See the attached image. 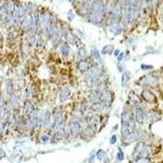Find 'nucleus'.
Here are the masks:
<instances>
[{
    "instance_id": "obj_1",
    "label": "nucleus",
    "mask_w": 163,
    "mask_h": 163,
    "mask_svg": "<svg viewBox=\"0 0 163 163\" xmlns=\"http://www.w3.org/2000/svg\"><path fill=\"white\" fill-rule=\"evenodd\" d=\"M104 12H105V7H104V3L101 0H96L91 12L89 13L88 21L89 22H91V24H100L104 17Z\"/></svg>"
},
{
    "instance_id": "obj_2",
    "label": "nucleus",
    "mask_w": 163,
    "mask_h": 163,
    "mask_svg": "<svg viewBox=\"0 0 163 163\" xmlns=\"http://www.w3.org/2000/svg\"><path fill=\"white\" fill-rule=\"evenodd\" d=\"M103 76V71L100 67H92L85 75V82L88 87H92L97 84Z\"/></svg>"
},
{
    "instance_id": "obj_3",
    "label": "nucleus",
    "mask_w": 163,
    "mask_h": 163,
    "mask_svg": "<svg viewBox=\"0 0 163 163\" xmlns=\"http://www.w3.org/2000/svg\"><path fill=\"white\" fill-rule=\"evenodd\" d=\"M122 16H123V5L119 0H118L110 12V15L109 16V24L113 25V24H119Z\"/></svg>"
},
{
    "instance_id": "obj_4",
    "label": "nucleus",
    "mask_w": 163,
    "mask_h": 163,
    "mask_svg": "<svg viewBox=\"0 0 163 163\" xmlns=\"http://www.w3.org/2000/svg\"><path fill=\"white\" fill-rule=\"evenodd\" d=\"M160 82L161 80L159 76L154 73H148L139 79V83L143 87L147 88L157 87L160 85Z\"/></svg>"
},
{
    "instance_id": "obj_5",
    "label": "nucleus",
    "mask_w": 163,
    "mask_h": 163,
    "mask_svg": "<svg viewBox=\"0 0 163 163\" xmlns=\"http://www.w3.org/2000/svg\"><path fill=\"white\" fill-rule=\"evenodd\" d=\"M68 130L70 136L74 138L79 136L82 132L81 122L74 117H73L68 122Z\"/></svg>"
},
{
    "instance_id": "obj_6",
    "label": "nucleus",
    "mask_w": 163,
    "mask_h": 163,
    "mask_svg": "<svg viewBox=\"0 0 163 163\" xmlns=\"http://www.w3.org/2000/svg\"><path fill=\"white\" fill-rule=\"evenodd\" d=\"M100 91V101L105 108H109L113 102V92L109 89L104 88Z\"/></svg>"
},
{
    "instance_id": "obj_7",
    "label": "nucleus",
    "mask_w": 163,
    "mask_h": 163,
    "mask_svg": "<svg viewBox=\"0 0 163 163\" xmlns=\"http://www.w3.org/2000/svg\"><path fill=\"white\" fill-rule=\"evenodd\" d=\"M64 123V114L63 113L57 110L53 113V123L50 128V132L51 134H55L59 129L63 127Z\"/></svg>"
},
{
    "instance_id": "obj_8",
    "label": "nucleus",
    "mask_w": 163,
    "mask_h": 163,
    "mask_svg": "<svg viewBox=\"0 0 163 163\" xmlns=\"http://www.w3.org/2000/svg\"><path fill=\"white\" fill-rule=\"evenodd\" d=\"M162 118V115L156 109H149L145 111V123L152 124L159 121Z\"/></svg>"
},
{
    "instance_id": "obj_9",
    "label": "nucleus",
    "mask_w": 163,
    "mask_h": 163,
    "mask_svg": "<svg viewBox=\"0 0 163 163\" xmlns=\"http://www.w3.org/2000/svg\"><path fill=\"white\" fill-rule=\"evenodd\" d=\"M142 97L143 100H144L146 103L148 104H156L157 102V97L155 95L153 91H151L148 88H145L142 91Z\"/></svg>"
},
{
    "instance_id": "obj_10",
    "label": "nucleus",
    "mask_w": 163,
    "mask_h": 163,
    "mask_svg": "<svg viewBox=\"0 0 163 163\" xmlns=\"http://www.w3.org/2000/svg\"><path fill=\"white\" fill-rule=\"evenodd\" d=\"M122 142L124 144H130L131 143L139 142L140 141V136H139V130H136L135 131L130 133L128 136H125L122 138Z\"/></svg>"
},
{
    "instance_id": "obj_11",
    "label": "nucleus",
    "mask_w": 163,
    "mask_h": 163,
    "mask_svg": "<svg viewBox=\"0 0 163 163\" xmlns=\"http://www.w3.org/2000/svg\"><path fill=\"white\" fill-rule=\"evenodd\" d=\"M95 2H96V0H87L83 3V5L81 7V8L79 9L80 10L79 14L82 16H85L86 15H87L88 13H90Z\"/></svg>"
},
{
    "instance_id": "obj_12",
    "label": "nucleus",
    "mask_w": 163,
    "mask_h": 163,
    "mask_svg": "<svg viewBox=\"0 0 163 163\" xmlns=\"http://www.w3.org/2000/svg\"><path fill=\"white\" fill-rule=\"evenodd\" d=\"M92 68L91 67V62L87 60V58L82 59L81 61H79L78 63V69L80 72L82 73H87L88 70H90Z\"/></svg>"
},
{
    "instance_id": "obj_13",
    "label": "nucleus",
    "mask_w": 163,
    "mask_h": 163,
    "mask_svg": "<svg viewBox=\"0 0 163 163\" xmlns=\"http://www.w3.org/2000/svg\"><path fill=\"white\" fill-rule=\"evenodd\" d=\"M145 144H146V143L143 142V141H139V142L136 144L135 148L133 149L132 153V157L134 159L140 158V155H141L143 149L144 148Z\"/></svg>"
},
{
    "instance_id": "obj_14",
    "label": "nucleus",
    "mask_w": 163,
    "mask_h": 163,
    "mask_svg": "<svg viewBox=\"0 0 163 163\" xmlns=\"http://www.w3.org/2000/svg\"><path fill=\"white\" fill-rule=\"evenodd\" d=\"M134 111V118L137 123L144 124L145 123V111L141 109H136Z\"/></svg>"
},
{
    "instance_id": "obj_15",
    "label": "nucleus",
    "mask_w": 163,
    "mask_h": 163,
    "mask_svg": "<svg viewBox=\"0 0 163 163\" xmlns=\"http://www.w3.org/2000/svg\"><path fill=\"white\" fill-rule=\"evenodd\" d=\"M71 96V91L70 87H63L59 92V101L60 103H64Z\"/></svg>"
},
{
    "instance_id": "obj_16",
    "label": "nucleus",
    "mask_w": 163,
    "mask_h": 163,
    "mask_svg": "<svg viewBox=\"0 0 163 163\" xmlns=\"http://www.w3.org/2000/svg\"><path fill=\"white\" fill-rule=\"evenodd\" d=\"M34 110H35V108L33 107V104L30 101L27 100L26 102L24 103V108H23V114L24 116L30 118V116H32L33 113L34 112Z\"/></svg>"
},
{
    "instance_id": "obj_17",
    "label": "nucleus",
    "mask_w": 163,
    "mask_h": 163,
    "mask_svg": "<svg viewBox=\"0 0 163 163\" xmlns=\"http://www.w3.org/2000/svg\"><path fill=\"white\" fill-rule=\"evenodd\" d=\"M26 7L24 5H20L18 7V8L14 12V18L17 21H21L24 18L25 13H26Z\"/></svg>"
},
{
    "instance_id": "obj_18",
    "label": "nucleus",
    "mask_w": 163,
    "mask_h": 163,
    "mask_svg": "<svg viewBox=\"0 0 163 163\" xmlns=\"http://www.w3.org/2000/svg\"><path fill=\"white\" fill-rule=\"evenodd\" d=\"M139 16H140V7L132 5L131 9H130V24H132L133 22L137 21Z\"/></svg>"
},
{
    "instance_id": "obj_19",
    "label": "nucleus",
    "mask_w": 163,
    "mask_h": 163,
    "mask_svg": "<svg viewBox=\"0 0 163 163\" xmlns=\"http://www.w3.org/2000/svg\"><path fill=\"white\" fill-rule=\"evenodd\" d=\"M86 122L87 123V126L92 127L94 129H96L99 124V120L95 115H89L86 117Z\"/></svg>"
},
{
    "instance_id": "obj_20",
    "label": "nucleus",
    "mask_w": 163,
    "mask_h": 163,
    "mask_svg": "<svg viewBox=\"0 0 163 163\" xmlns=\"http://www.w3.org/2000/svg\"><path fill=\"white\" fill-rule=\"evenodd\" d=\"M153 153V146L150 144H145L144 148L143 149L141 155H140V158H149Z\"/></svg>"
},
{
    "instance_id": "obj_21",
    "label": "nucleus",
    "mask_w": 163,
    "mask_h": 163,
    "mask_svg": "<svg viewBox=\"0 0 163 163\" xmlns=\"http://www.w3.org/2000/svg\"><path fill=\"white\" fill-rule=\"evenodd\" d=\"M91 109L93 112L96 113H101L104 111V109H105V107L103 104L102 102L97 101V102L93 103V104H91Z\"/></svg>"
},
{
    "instance_id": "obj_22",
    "label": "nucleus",
    "mask_w": 163,
    "mask_h": 163,
    "mask_svg": "<svg viewBox=\"0 0 163 163\" xmlns=\"http://www.w3.org/2000/svg\"><path fill=\"white\" fill-rule=\"evenodd\" d=\"M70 51H71V49H70V47L68 42H64L63 44H61L60 51H61V56H63L64 57L69 56L70 54Z\"/></svg>"
},
{
    "instance_id": "obj_23",
    "label": "nucleus",
    "mask_w": 163,
    "mask_h": 163,
    "mask_svg": "<svg viewBox=\"0 0 163 163\" xmlns=\"http://www.w3.org/2000/svg\"><path fill=\"white\" fill-rule=\"evenodd\" d=\"M64 38H65L67 42L70 43V44H72V45H75L77 40H78L77 36L74 33H73L72 32H66L65 35H64Z\"/></svg>"
},
{
    "instance_id": "obj_24",
    "label": "nucleus",
    "mask_w": 163,
    "mask_h": 163,
    "mask_svg": "<svg viewBox=\"0 0 163 163\" xmlns=\"http://www.w3.org/2000/svg\"><path fill=\"white\" fill-rule=\"evenodd\" d=\"M88 100L92 104L97 102V101H100V91H91L88 95Z\"/></svg>"
},
{
    "instance_id": "obj_25",
    "label": "nucleus",
    "mask_w": 163,
    "mask_h": 163,
    "mask_svg": "<svg viewBox=\"0 0 163 163\" xmlns=\"http://www.w3.org/2000/svg\"><path fill=\"white\" fill-rule=\"evenodd\" d=\"M81 134L86 136L87 138H91L95 134V129L89 126H87L83 130H82Z\"/></svg>"
},
{
    "instance_id": "obj_26",
    "label": "nucleus",
    "mask_w": 163,
    "mask_h": 163,
    "mask_svg": "<svg viewBox=\"0 0 163 163\" xmlns=\"http://www.w3.org/2000/svg\"><path fill=\"white\" fill-rule=\"evenodd\" d=\"M51 122V113L49 110H46L44 113V121H43V126L44 127H48V126Z\"/></svg>"
},
{
    "instance_id": "obj_27",
    "label": "nucleus",
    "mask_w": 163,
    "mask_h": 163,
    "mask_svg": "<svg viewBox=\"0 0 163 163\" xmlns=\"http://www.w3.org/2000/svg\"><path fill=\"white\" fill-rule=\"evenodd\" d=\"M111 32L114 33L115 35H118V34H121L122 30H123V27L122 25L120 24H113V25H111Z\"/></svg>"
},
{
    "instance_id": "obj_28",
    "label": "nucleus",
    "mask_w": 163,
    "mask_h": 163,
    "mask_svg": "<svg viewBox=\"0 0 163 163\" xmlns=\"http://www.w3.org/2000/svg\"><path fill=\"white\" fill-rule=\"evenodd\" d=\"M4 6H5V8H6L7 12L8 15L12 14L13 12H15V3H14V2L9 1V2H7V3H5Z\"/></svg>"
},
{
    "instance_id": "obj_29",
    "label": "nucleus",
    "mask_w": 163,
    "mask_h": 163,
    "mask_svg": "<svg viewBox=\"0 0 163 163\" xmlns=\"http://www.w3.org/2000/svg\"><path fill=\"white\" fill-rule=\"evenodd\" d=\"M19 102H20V98H19L18 96H16V95H15V94H12V95H11L9 104L12 106V109L18 105Z\"/></svg>"
},
{
    "instance_id": "obj_30",
    "label": "nucleus",
    "mask_w": 163,
    "mask_h": 163,
    "mask_svg": "<svg viewBox=\"0 0 163 163\" xmlns=\"http://www.w3.org/2000/svg\"><path fill=\"white\" fill-rule=\"evenodd\" d=\"M91 57L93 58L94 60L101 62L102 61V57H101V55L100 54V52L96 49H92L91 51Z\"/></svg>"
},
{
    "instance_id": "obj_31",
    "label": "nucleus",
    "mask_w": 163,
    "mask_h": 163,
    "mask_svg": "<svg viewBox=\"0 0 163 163\" xmlns=\"http://www.w3.org/2000/svg\"><path fill=\"white\" fill-rule=\"evenodd\" d=\"M87 56V51L84 47H79L77 51V58L79 61H81L82 59H85Z\"/></svg>"
},
{
    "instance_id": "obj_32",
    "label": "nucleus",
    "mask_w": 163,
    "mask_h": 163,
    "mask_svg": "<svg viewBox=\"0 0 163 163\" xmlns=\"http://www.w3.org/2000/svg\"><path fill=\"white\" fill-rule=\"evenodd\" d=\"M130 73L128 72H124L122 73V86L125 87V86H127L129 82H130Z\"/></svg>"
},
{
    "instance_id": "obj_33",
    "label": "nucleus",
    "mask_w": 163,
    "mask_h": 163,
    "mask_svg": "<svg viewBox=\"0 0 163 163\" xmlns=\"http://www.w3.org/2000/svg\"><path fill=\"white\" fill-rule=\"evenodd\" d=\"M27 42L30 47H33L34 45H36L37 43V38L35 33H31L30 35H29L27 38Z\"/></svg>"
},
{
    "instance_id": "obj_34",
    "label": "nucleus",
    "mask_w": 163,
    "mask_h": 163,
    "mask_svg": "<svg viewBox=\"0 0 163 163\" xmlns=\"http://www.w3.org/2000/svg\"><path fill=\"white\" fill-rule=\"evenodd\" d=\"M113 51V45H106L103 47L101 53L102 55H110Z\"/></svg>"
},
{
    "instance_id": "obj_35",
    "label": "nucleus",
    "mask_w": 163,
    "mask_h": 163,
    "mask_svg": "<svg viewBox=\"0 0 163 163\" xmlns=\"http://www.w3.org/2000/svg\"><path fill=\"white\" fill-rule=\"evenodd\" d=\"M88 107H89V106H88L87 101H86V100L82 101V102L80 103V106H79V112H81L82 113L84 114L87 111Z\"/></svg>"
},
{
    "instance_id": "obj_36",
    "label": "nucleus",
    "mask_w": 163,
    "mask_h": 163,
    "mask_svg": "<svg viewBox=\"0 0 163 163\" xmlns=\"http://www.w3.org/2000/svg\"><path fill=\"white\" fill-rule=\"evenodd\" d=\"M7 10L5 8V6L3 5V6H0V19L3 20V21H6L7 19Z\"/></svg>"
},
{
    "instance_id": "obj_37",
    "label": "nucleus",
    "mask_w": 163,
    "mask_h": 163,
    "mask_svg": "<svg viewBox=\"0 0 163 163\" xmlns=\"http://www.w3.org/2000/svg\"><path fill=\"white\" fill-rule=\"evenodd\" d=\"M13 83L12 81H7L6 82V91L8 95H12L13 93Z\"/></svg>"
},
{
    "instance_id": "obj_38",
    "label": "nucleus",
    "mask_w": 163,
    "mask_h": 163,
    "mask_svg": "<svg viewBox=\"0 0 163 163\" xmlns=\"http://www.w3.org/2000/svg\"><path fill=\"white\" fill-rule=\"evenodd\" d=\"M44 113H45V111H39V114H38V122H39V127H42V126H43Z\"/></svg>"
},
{
    "instance_id": "obj_39",
    "label": "nucleus",
    "mask_w": 163,
    "mask_h": 163,
    "mask_svg": "<svg viewBox=\"0 0 163 163\" xmlns=\"http://www.w3.org/2000/svg\"><path fill=\"white\" fill-rule=\"evenodd\" d=\"M106 156V153L105 151H104L103 149H100L99 151L97 152V153H96V157H97V159L99 161H102L104 157H105Z\"/></svg>"
},
{
    "instance_id": "obj_40",
    "label": "nucleus",
    "mask_w": 163,
    "mask_h": 163,
    "mask_svg": "<svg viewBox=\"0 0 163 163\" xmlns=\"http://www.w3.org/2000/svg\"><path fill=\"white\" fill-rule=\"evenodd\" d=\"M130 163H152L149 158H138L134 159Z\"/></svg>"
},
{
    "instance_id": "obj_41",
    "label": "nucleus",
    "mask_w": 163,
    "mask_h": 163,
    "mask_svg": "<svg viewBox=\"0 0 163 163\" xmlns=\"http://www.w3.org/2000/svg\"><path fill=\"white\" fill-rule=\"evenodd\" d=\"M141 70H144V71H147V70H153V65H152V64H141Z\"/></svg>"
},
{
    "instance_id": "obj_42",
    "label": "nucleus",
    "mask_w": 163,
    "mask_h": 163,
    "mask_svg": "<svg viewBox=\"0 0 163 163\" xmlns=\"http://www.w3.org/2000/svg\"><path fill=\"white\" fill-rule=\"evenodd\" d=\"M117 158L118 161H123L124 160V153L122 150V148H118V153L117 154Z\"/></svg>"
},
{
    "instance_id": "obj_43",
    "label": "nucleus",
    "mask_w": 163,
    "mask_h": 163,
    "mask_svg": "<svg viewBox=\"0 0 163 163\" xmlns=\"http://www.w3.org/2000/svg\"><path fill=\"white\" fill-rule=\"evenodd\" d=\"M143 2H144V0H132V5L133 6L141 7Z\"/></svg>"
},
{
    "instance_id": "obj_44",
    "label": "nucleus",
    "mask_w": 163,
    "mask_h": 163,
    "mask_svg": "<svg viewBox=\"0 0 163 163\" xmlns=\"http://www.w3.org/2000/svg\"><path fill=\"white\" fill-rule=\"evenodd\" d=\"M33 93V89L31 88V87H27L26 89H25V96L26 97H30L31 96V95Z\"/></svg>"
},
{
    "instance_id": "obj_45",
    "label": "nucleus",
    "mask_w": 163,
    "mask_h": 163,
    "mask_svg": "<svg viewBox=\"0 0 163 163\" xmlns=\"http://www.w3.org/2000/svg\"><path fill=\"white\" fill-rule=\"evenodd\" d=\"M116 142H117V136H116V135H113V136L110 137L109 143H110L111 144H114Z\"/></svg>"
},
{
    "instance_id": "obj_46",
    "label": "nucleus",
    "mask_w": 163,
    "mask_h": 163,
    "mask_svg": "<svg viewBox=\"0 0 163 163\" xmlns=\"http://www.w3.org/2000/svg\"><path fill=\"white\" fill-rule=\"evenodd\" d=\"M41 141H42V143H47L48 142L49 140V136H47V135H42V136H41Z\"/></svg>"
},
{
    "instance_id": "obj_47",
    "label": "nucleus",
    "mask_w": 163,
    "mask_h": 163,
    "mask_svg": "<svg viewBox=\"0 0 163 163\" xmlns=\"http://www.w3.org/2000/svg\"><path fill=\"white\" fill-rule=\"evenodd\" d=\"M123 57H124V53H123V52H122V53H120V55H118V62H121V61H122Z\"/></svg>"
},
{
    "instance_id": "obj_48",
    "label": "nucleus",
    "mask_w": 163,
    "mask_h": 163,
    "mask_svg": "<svg viewBox=\"0 0 163 163\" xmlns=\"http://www.w3.org/2000/svg\"><path fill=\"white\" fill-rule=\"evenodd\" d=\"M160 16H161V17L163 19V4L160 7Z\"/></svg>"
},
{
    "instance_id": "obj_49",
    "label": "nucleus",
    "mask_w": 163,
    "mask_h": 163,
    "mask_svg": "<svg viewBox=\"0 0 163 163\" xmlns=\"http://www.w3.org/2000/svg\"><path fill=\"white\" fill-rule=\"evenodd\" d=\"M119 52H120L119 49H117V50H115V51H114V56H116V57H118V55H119Z\"/></svg>"
},
{
    "instance_id": "obj_50",
    "label": "nucleus",
    "mask_w": 163,
    "mask_h": 163,
    "mask_svg": "<svg viewBox=\"0 0 163 163\" xmlns=\"http://www.w3.org/2000/svg\"><path fill=\"white\" fill-rule=\"evenodd\" d=\"M3 34L0 33V44L3 42Z\"/></svg>"
},
{
    "instance_id": "obj_51",
    "label": "nucleus",
    "mask_w": 163,
    "mask_h": 163,
    "mask_svg": "<svg viewBox=\"0 0 163 163\" xmlns=\"http://www.w3.org/2000/svg\"><path fill=\"white\" fill-rule=\"evenodd\" d=\"M75 1H78V0H73V2H75Z\"/></svg>"
},
{
    "instance_id": "obj_52",
    "label": "nucleus",
    "mask_w": 163,
    "mask_h": 163,
    "mask_svg": "<svg viewBox=\"0 0 163 163\" xmlns=\"http://www.w3.org/2000/svg\"><path fill=\"white\" fill-rule=\"evenodd\" d=\"M70 1H73V0H70Z\"/></svg>"
}]
</instances>
